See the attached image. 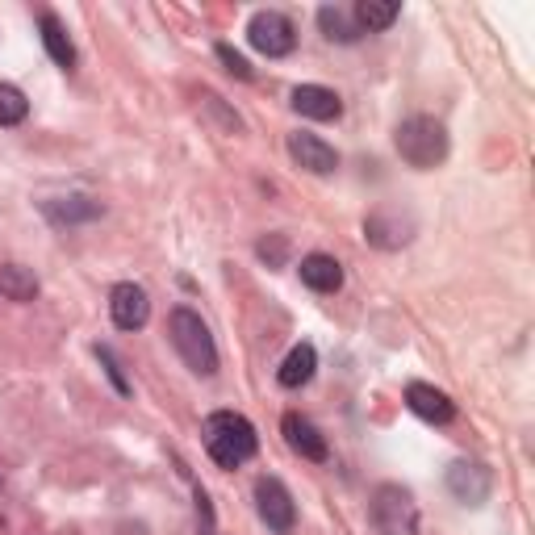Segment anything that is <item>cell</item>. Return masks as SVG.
I'll list each match as a JSON object with an SVG mask.
<instances>
[{
    "mask_svg": "<svg viewBox=\"0 0 535 535\" xmlns=\"http://www.w3.org/2000/svg\"><path fill=\"white\" fill-rule=\"evenodd\" d=\"M255 448H260V439H255V427L243 414L218 410L205 418V452L214 456V464H222V469H239L243 460L255 456Z\"/></svg>",
    "mask_w": 535,
    "mask_h": 535,
    "instance_id": "6da1fadb",
    "label": "cell"
},
{
    "mask_svg": "<svg viewBox=\"0 0 535 535\" xmlns=\"http://www.w3.org/2000/svg\"><path fill=\"white\" fill-rule=\"evenodd\" d=\"M168 335H172V347L180 352V360L189 364L197 377H214V372H218V347H214V335H209V327L201 322V314H193L189 306L172 310Z\"/></svg>",
    "mask_w": 535,
    "mask_h": 535,
    "instance_id": "7a4b0ae2",
    "label": "cell"
},
{
    "mask_svg": "<svg viewBox=\"0 0 535 535\" xmlns=\"http://www.w3.org/2000/svg\"><path fill=\"white\" fill-rule=\"evenodd\" d=\"M393 143H398V155L418 172H427V168H435V164H444L448 159V130H444V122L427 118V113L406 118L398 126V134H393Z\"/></svg>",
    "mask_w": 535,
    "mask_h": 535,
    "instance_id": "3957f363",
    "label": "cell"
},
{
    "mask_svg": "<svg viewBox=\"0 0 535 535\" xmlns=\"http://www.w3.org/2000/svg\"><path fill=\"white\" fill-rule=\"evenodd\" d=\"M372 523H377L381 535H414L418 506H414L410 490H402V485H381V490L372 494Z\"/></svg>",
    "mask_w": 535,
    "mask_h": 535,
    "instance_id": "277c9868",
    "label": "cell"
},
{
    "mask_svg": "<svg viewBox=\"0 0 535 535\" xmlns=\"http://www.w3.org/2000/svg\"><path fill=\"white\" fill-rule=\"evenodd\" d=\"M247 38H251L255 51L268 55V59H281V55H289L293 46H297V30H293V21H289L285 13H272V9L251 17Z\"/></svg>",
    "mask_w": 535,
    "mask_h": 535,
    "instance_id": "5b68a950",
    "label": "cell"
},
{
    "mask_svg": "<svg viewBox=\"0 0 535 535\" xmlns=\"http://www.w3.org/2000/svg\"><path fill=\"white\" fill-rule=\"evenodd\" d=\"M494 490V477L485 464L477 460H456L448 469V494L460 502V506H481Z\"/></svg>",
    "mask_w": 535,
    "mask_h": 535,
    "instance_id": "8992f818",
    "label": "cell"
},
{
    "mask_svg": "<svg viewBox=\"0 0 535 535\" xmlns=\"http://www.w3.org/2000/svg\"><path fill=\"white\" fill-rule=\"evenodd\" d=\"M255 506H260V519L272 531H289L297 523V506H293L289 490L276 477H260V481H255Z\"/></svg>",
    "mask_w": 535,
    "mask_h": 535,
    "instance_id": "52a82bcc",
    "label": "cell"
},
{
    "mask_svg": "<svg viewBox=\"0 0 535 535\" xmlns=\"http://www.w3.org/2000/svg\"><path fill=\"white\" fill-rule=\"evenodd\" d=\"M109 314H113V322H118L122 331H138V327H147V318H151V301H147V293L138 289V285H113V293H109Z\"/></svg>",
    "mask_w": 535,
    "mask_h": 535,
    "instance_id": "ba28073f",
    "label": "cell"
},
{
    "mask_svg": "<svg viewBox=\"0 0 535 535\" xmlns=\"http://www.w3.org/2000/svg\"><path fill=\"white\" fill-rule=\"evenodd\" d=\"M285 439H289V448L301 456V460H314V464H322L331 456V448H327V435H322L306 414H285Z\"/></svg>",
    "mask_w": 535,
    "mask_h": 535,
    "instance_id": "9c48e42d",
    "label": "cell"
},
{
    "mask_svg": "<svg viewBox=\"0 0 535 535\" xmlns=\"http://www.w3.org/2000/svg\"><path fill=\"white\" fill-rule=\"evenodd\" d=\"M289 155H293L306 172H314V176H331V172L339 168L335 147H327L318 134H289Z\"/></svg>",
    "mask_w": 535,
    "mask_h": 535,
    "instance_id": "30bf717a",
    "label": "cell"
},
{
    "mask_svg": "<svg viewBox=\"0 0 535 535\" xmlns=\"http://www.w3.org/2000/svg\"><path fill=\"white\" fill-rule=\"evenodd\" d=\"M293 109L310 122H335L343 113V101L322 84H301V88H293Z\"/></svg>",
    "mask_w": 535,
    "mask_h": 535,
    "instance_id": "8fae6325",
    "label": "cell"
},
{
    "mask_svg": "<svg viewBox=\"0 0 535 535\" xmlns=\"http://www.w3.org/2000/svg\"><path fill=\"white\" fill-rule=\"evenodd\" d=\"M406 406H410L418 418H427V423H439V427L456 418V406L448 402V393H439L435 385H418V381H414V385L406 389Z\"/></svg>",
    "mask_w": 535,
    "mask_h": 535,
    "instance_id": "7c38bea8",
    "label": "cell"
},
{
    "mask_svg": "<svg viewBox=\"0 0 535 535\" xmlns=\"http://www.w3.org/2000/svg\"><path fill=\"white\" fill-rule=\"evenodd\" d=\"M301 281H306L314 293H335V289L343 285V268H339L335 255L314 251V255H306V260H301Z\"/></svg>",
    "mask_w": 535,
    "mask_h": 535,
    "instance_id": "4fadbf2b",
    "label": "cell"
},
{
    "mask_svg": "<svg viewBox=\"0 0 535 535\" xmlns=\"http://www.w3.org/2000/svg\"><path fill=\"white\" fill-rule=\"evenodd\" d=\"M314 368H318V352L310 343H297L293 352L285 356V364H281V372H276V381H281L285 389H301L310 377H314Z\"/></svg>",
    "mask_w": 535,
    "mask_h": 535,
    "instance_id": "5bb4252c",
    "label": "cell"
},
{
    "mask_svg": "<svg viewBox=\"0 0 535 535\" xmlns=\"http://www.w3.org/2000/svg\"><path fill=\"white\" fill-rule=\"evenodd\" d=\"M42 46H46V55H51L59 67H72L76 63V46H72V38H67V30H63V21L55 17V13H42Z\"/></svg>",
    "mask_w": 535,
    "mask_h": 535,
    "instance_id": "9a60e30c",
    "label": "cell"
},
{
    "mask_svg": "<svg viewBox=\"0 0 535 535\" xmlns=\"http://www.w3.org/2000/svg\"><path fill=\"white\" fill-rule=\"evenodd\" d=\"M398 0H360V5H356V26H360V34L364 30H389L393 26V21H398Z\"/></svg>",
    "mask_w": 535,
    "mask_h": 535,
    "instance_id": "2e32d148",
    "label": "cell"
},
{
    "mask_svg": "<svg viewBox=\"0 0 535 535\" xmlns=\"http://www.w3.org/2000/svg\"><path fill=\"white\" fill-rule=\"evenodd\" d=\"M0 293H5L9 301H34L38 297L34 272L21 268V264H5V268H0Z\"/></svg>",
    "mask_w": 535,
    "mask_h": 535,
    "instance_id": "e0dca14e",
    "label": "cell"
},
{
    "mask_svg": "<svg viewBox=\"0 0 535 535\" xmlns=\"http://www.w3.org/2000/svg\"><path fill=\"white\" fill-rule=\"evenodd\" d=\"M318 26H322V34H327L331 42H356L360 38V26L352 17H347L343 9H318Z\"/></svg>",
    "mask_w": 535,
    "mask_h": 535,
    "instance_id": "ac0fdd59",
    "label": "cell"
},
{
    "mask_svg": "<svg viewBox=\"0 0 535 535\" xmlns=\"http://www.w3.org/2000/svg\"><path fill=\"white\" fill-rule=\"evenodd\" d=\"M46 214H51L55 222H84V218H97L101 205L88 201V197H67V201H51V205H46Z\"/></svg>",
    "mask_w": 535,
    "mask_h": 535,
    "instance_id": "d6986e66",
    "label": "cell"
},
{
    "mask_svg": "<svg viewBox=\"0 0 535 535\" xmlns=\"http://www.w3.org/2000/svg\"><path fill=\"white\" fill-rule=\"evenodd\" d=\"M26 113H30L26 92L13 88V84H0V126H17V122H26Z\"/></svg>",
    "mask_w": 535,
    "mask_h": 535,
    "instance_id": "ffe728a7",
    "label": "cell"
},
{
    "mask_svg": "<svg viewBox=\"0 0 535 535\" xmlns=\"http://www.w3.org/2000/svg\"><path fill=\"white\" fill-rule=\"evenodd\" d=\"M218 59H222V67H226V72L235 76V80H251V63H247L230 42H218Z\"/></svg>",
    "mask_w": 535,
    "mask_h": 535,
    "instance_id": "44dd1931",
    "label": "cell"
},
{
    "mask_svg": "<svg viewBox=\"0 0 535 535\" xmlns=\"http://www.w3.org/2000/svg\"><path fill=\"white\" fill-rule=\"evenodd\" d=\"M97 360L105 364V372H109V381H113V389H118V393H130V381L122 377V364H118V356H113V352H109V347H101V343H97Z\"/></svg>",
    "mask_w": 535,
    "mask_h": 535,
    "instance_id": "7402d4cb",
    "label": "cell"
},
{
    "mask_svg": "<svg viewBox=\"0 0 535 535\" xmlns=\"http://www.w3.org/2000/svg\"><path fill=\"white\" fill-rule=\"evenodd\" d=\"M285 251H289V243H285L281 235H272V239H264V243H260V260H268V264L276 268V264L285 260Z\"/></svg>",
    "mask_w": 535,
    "mask_h": 535,
    "instance_id": "603a6c76",
    "label": "cell"
}]
</instances>
